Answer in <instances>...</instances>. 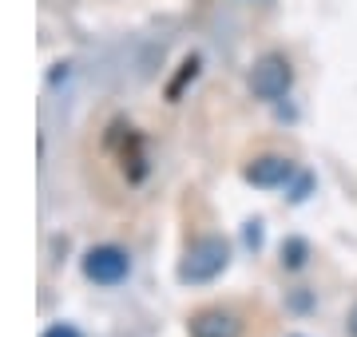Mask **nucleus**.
Here are the masks:
<instances>
[{
  "mask_svg": "<svg viewBox=\"0 0 357 337\" xmlns=\"http://www.w3.org/2000/svg\"><path fill=\"white\" fill-rule=\"evenodd\" d=\"M294 175V163L286 155H262L246 167V179L255 187H282V182Z\"/></svg>",
  "mask_w": 357,
  "mask_h": 337,
  "instance_id": "5",
  "label": "nucleus"
},
{
  "mask_svg": "<svg viewBox=\"0 0 357 337\" xmlns=\"http://www.w3.org/2000/svg\"><path fill=\"white\" fill-rule=\"evenodd\" d=\"M131 274V258L119 246H91L84 254V278L96 285H119Z\"/></svg>",
  "mask_w": 357,
  "mask_h": 337,
  "instance_id": "3",
  "label": "nucleus"
},
{
  "mask_svg": "<svg viewBox=\"0 0 357 337\" xmlns=\"http://www.w3.org/2000/svg\"><path fill=\"white\" fill-rule=\"evenodd\" d=\"M40 337H79V329H76V325H64V322H60V325H52V329H44Z\"/></svg>",
  "mask_w": 357,
  "mask_h": 337,
  "instance_id": "6",
  "label": "nucleus"
},
{
  "mask_svg": "<svg viewBox=\"0 0 357 337\" xmlns=\"http://www.w3.org/2000/svg\"><path fill=\"white\" fill-rule=\"evenodd\" d=\"M302 250H306L302 242H290V258L286 262H290V266H302Z\"/></svg>",
  "mask_w": 357,
  "mask_h": 337,
  "instance_id": "7",
  "label": "nucleus"
},
{
  "mask_svg": "<svg viewBox=\"0 0 357 337\" xmlns=\"http://www.w3.org/2000/svg\"><path fill=\"white\" fill-rule=\"evenodd\" d=\"M187 329L191 337H243V322L230 310H199Z\"/></svg>",
  "mask_w": 357,
  "mask_h": 337,
  "instance_id": "4",
  "label": "nucleus"
},
{
  "mask_svg": "<svg viewBox=\"0 0 357 337\" xmlns=\"http://www.w3.org/2000/svg\"><path fill=\"white\" fill-rule=\"evenodd\" d=\"M349 337H357V306H354V313H349Z\"/></svg>",
  "mask_w": 357,
  "mask_h": 337,
  "instance_id": "8",
  "label": "nucleus"
},
{
  "mask_svg": "<svg viewBox=\"0 0 357 337\" xmlns=\"http://www.w3.org/2000/svg\"><path fill=\"white\" fill-rule=\"evenodd\" d=\"M290 84H294V68L278 52L262 56L255 64V72H250V91H255L258 100H282L290 91Z\"/></svg>",
  "mask_w": 357,
  "mask_h": 337,
  "instance_id": "2",
  "label": "nucleus"
},
{
  "mask_svg": "<svg viewBox=\"0 0 357 337\" xmlns=\"http://www.w3.org/2000/svg\"><path fill=\"white\" fill-rule=\"evenodd\" d=\"M227 262H230V246L222 238H215V234H206V238H199V242L187 246V254L178 262V282L203 285L227 270Z\"/></svg>",
  "mask_w": 357,
  "mask_h": 337,
  "instance_id": "1",
  "label": "nucleus"
}]
</instances>
